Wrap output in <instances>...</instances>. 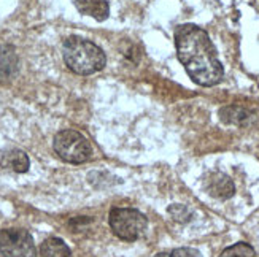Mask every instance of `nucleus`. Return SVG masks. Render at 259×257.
Masks as SVG:
<instances>
[{
	"label": "nucleus",
	"instance_id": "9b49d317",
	"mask_svg": "<svg viewBox=\"0 0 259 257\" xmlns=\"http://www.w3.org/2000/svg\"><path fill=\"white\" fill-rule=\"evenodd\" d=\"M41 257H72V251L61 238L51 237L45 240L40 246Z\"/></svg>",
	"mask_w": 259,
	"mask_h": 257
},
{
	"label": "nucleus",
	"instance_id": "1a4fd4ad",
	"mask_svg": "<svg viewBox=\"0 0 259 257\" xmlns=\"http://www.w3.org/2000/svg\"><path fill=\"white\" fill-rule=\"evenodd\" d=\"M0 165H2L4 169H10L16 173H26L30 167V161L24 151L11 149V151L2 154V158H0Z\"/></svg>",
	"mask_w": 259,
	"mask_h": 257
},
{
	"label": "nucleus",
	"instance_id": "f8f14e48",
	"mask_svg": "<svg viewBox=\"0 0 259 257\" xmlns=\"http://www.w3.org/2000/svg\"><path fill=\"white\" fill-rule=\"evenodd\" d=\"M256 252H254V248L250 246L248 243H235L234 246H229L226 248L220 257H254Z\"/></svg>",
	"mask_w": 259,
	"mask_h": 257
},
{
	"label": "nucleus",
	"instance_id": "6e6552de",
	"mask_svg": "<svg viewBox=\"0 0 259 257\" xmlns=\"http://www.w3.org/2000/svg\"><path fill=\"white\" fill-rule=\"evenodd\" d=\"M19 59L11 44H0V81L13 78L18 72Z\"/></svg>",
	"mask_w": 259,
	"mask_h": 257
},
{
	"label": "nucleus",
	"instance_id": "ddd939ff",
	"mask_svg": "<svg viewBox=\"0 0 259 257\" xmlns=\"http://www.w3.org/2000/svg\"><path fill=\"white\" fill-rule=\"evenodd\" d=\"M167 211H168V215L178 222H189L193 219V213H191V210L185 205H180V203L170 205L167 208Z\"/></svg>",
	"mask_w": 259,
	"mask_h": 257
},
{
	"label": "nucleus",
	"instance_id": "39448f33",
	"mask_svg": "<svg viewBox=\"0 0 259 257\" xmlns=\"http://www.w3.org/2000/svg\"><path fill=\"white\" fill-rule=\"evenodd\" d=\"M0 254L4 257H35L37 248L26 229H2Z\"/></svg>",
	"mask_w": 259,
	"mask_h": 257
},
{
	"label": "nucleus",
	"instance_id": "0eeeda50",
	"mask_svg": "<svg viewBox=\"0 0 259 257\" xmlns=\"http://www.w3.org/2000/svg\"><path fill=\"white\" fill-rule=\"evenodd\" d=\"M76 10L84 16H91L102 22L110 16V7L107 0H73Z\"/></svg>",
	"mask_w": 259,
	"mask_h": 257
},
{
	"label": "nucleus",
	"instance_id": "423d86ee",
	"mask_svg": "<svg viewBox=\"0 0 259 257\" xmlns=\"http://www.w3.org/2000/svg\"><path fill=\"white\" fill-rule=\"evenodd\" d=\"M204 187H205V191L211 197L220 198V200H228L235 192V186H234L232 180H231L228 175H224L221 172H213V173H210L205 178Z\"/></svg>",
	"mask_w": 259,
	"mask_h": 257
},
{
	"label": "nucleus",
	"instance_id": "7ed1b4c3",
	"mask_svg": "<svg viewBox=\"0 0 259 257\" xmlns=\"http://www.w3.org/2000/svg\"><path fill=\"white\" fill-rule=\"evenodd\" d=\"M108 224L111 232L119 240L135 241L145 235L146 229H148V219L139 210L111 208L108 213Z\"/></svg>",
	"mask_w": 259,
	"mask_h": 257
},
{
	"label": "nucleus",
	"instance_id": "f03ea898",
	"mask_svg": "<svg viewBox=\"0 0 259 257\" xmlns=\"http://www.w3.org/2000/svg\"><path fill=\"white\" fill-rule=\"evenodd\" d=\"M64 62L76 75H93L107 64L105 53L96 43L81 37H69L62 44Z\"/></svg>",
	"mask_w": 259,
	"mask_h": 257
},
{
	"label": "nucleus",
	"instance_id": "f257e3e1",
	"mask_svg": "<svg viewBox=\"0 0 259 257\" xmlns=\"http://www.w3.org/2000/svg\"><path fill=\"white\" fill-rule=\"evenodd\" d=\"M178 61L185 65L189 78L199 86L218 84L224 70L208 33L194 24L178 26L175 30Z\"/></svg>",
	"mask_w": 259,
	"mask_h": 257
},
{
	"label": "nucleus",
	"instance_id": "20e7f679",
	"mask_svg": "<svg viewBox=\"0 0 259 257\" xmlns=\"http://www.w3.org/2000/svg\"><path fill=\"white\" fill-rule=\"evenodd\" d=\"M53 148L64 162L83 164L93 156V146L83 133L73 129H64L56 133Z\"/></svg>",
	"mask_w": 259,
	"mask_h": 257
},
{
	"label": "nucleus",
	"instance_id": "9d476101",
	"mask_svg": "<svg viewBox=\"0 0 259 257\" xmlns=\"http://www.w3.org/2000/svg\"><path fill=\"white\" fill-rule=\"evenodd\" d=\"M220 118L223 122H226V124L243 126L253 116H251V111H248L246 108L239 107V105H231V107H224L220 110Z\"/></svg>",
	"mask_w": 259,
	"mask_h": 257
},
{
	"label": "nucleus",
	"instance_id": "4468645a",
	"mask_svg": "<svg viewBox=\"0 0 259 257\" xmlns=\"http://www.w3.org/2000/svg\"><path fill=\"white\" fill-rule=\"evenodd\" d=\"M154 257H202L200 252L194 248H178L168 252H159Z\"/></svg>",
	"mask_w": 259,
	"mask_h": 257
}]
</instances>
